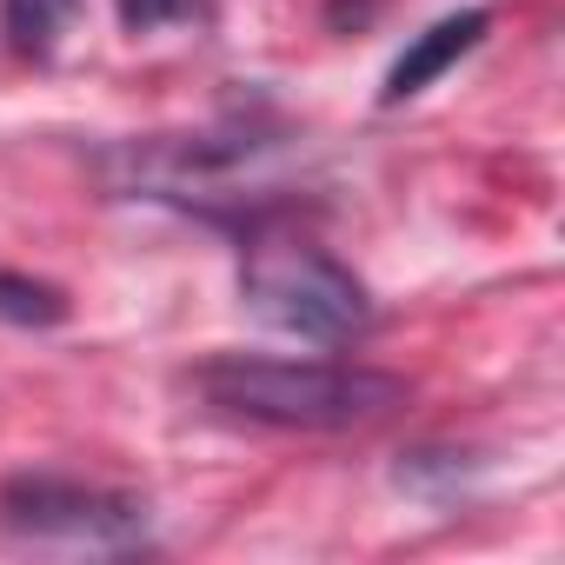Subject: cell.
Here are the masks:
<instances>
[{"label":"cell","instance_id":"3","mask_svg":"<svg viewBox=\"0 0 565 565\" xmlns=\"http://www.w3.org/2000/svg\"><path fill=\"white\" fill-rule=\"evenodd\" d=\"M0 525L21 545H61V552H140L153 539V505L134 492L81 486V479H8L0 492Z\"/></svg>","mask_w":565,"mask_h":565},{"label":"cell","instance_id":"4","mask_svg":"<svg viewBox=\"0 0 565 565\" xmlns=\"http://www.w3.org/2000/svg\"><path fill=\"white\" fill-rule=\"evenodd\" d=\"M486 28H492V14H479V8H466V14H446V21H433L399 61H393V74H386V107H399V100H413V94H426L452 61H466L479 41H486Z\"/></svg>","mask_w":565,"mask_h":565},{"label":"cell","instance_id":"1","mask_svg":"<svg viewBox=\"0 0 565 565\" xmlns=\"http://www.w3.org/2000/svg\"><path fill=\"white\" fill-rule=\"evenodd\" d=\"M193 393L233 419L287 433H353L406 406L399 373L333 366V360H253V353H213L206 366H193Z\"/></svg>","mask_w":565,"mask_h":565},{"label":"cell","instance_id":"5","mask_svg":"<svg viewBox=\"0 0 565 565\" xmlns=\"http://www.w3.org/2000/svg\"><path fill=\"white\" fill-rule=\"evenodd\" d=\"M81 0H0V28H8V47L28 61H54L61 34L74 28Z\"/></svg>","mask_w":565,"mask_h":565},{"label":"cell","instance_id":"6","mask_svg":"<svg viewBox=\"0 0 565 565\" xmlns=\"http://www.w3.org/2000/svg\"><path fill=\"white\" fill-rule=\"evenodd\" d=\"M0 320L8 327H61L67 294L47 287V279H34V273H0Z\"/></svg>","mask_w":565,"mask_h":565},{"label":"cell","instance_id":"2","mask_svg":"<svg viewBox=\"0 0 565 565\" xmlns=\"http://www.w3.org/2000/svg\"><path fill=\"white\" fill-rule=\"evenodd\" d=\"M239 300L273 333L320 340V347H340V340L366 333V320H373V300L353 279V266H340L313 239H253L239 259Z\"/></svg>","mask_w":565,"mask_h":565},{"label":"cell","instance_id":"7","mask_svg":"<svg viewBox=\"0 0 565 565\" xmlns=\"http://www.w3.org/2000/svg\"><path fill=\"white\" fill-rule=\"evenodd\" d=\"M213 0H120V28L127 34H160V28H180V21H206Z\"/></svg>","mask_w":565,"mask_h":565}]
</instances>
